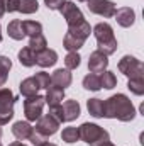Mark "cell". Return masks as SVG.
<instances>
[{
    "label": "cell",
    "mask_w": 144,
    "mask_h": 146,
    "mask_svg": "<svg viewBox=\"0 0 144 146\" xmlns=\"http://www.w3.org/2000/svg\"><path fill=\"white\" fill-rule=\"evenodd\" d=\"M100 76V85H102V88H114L115 85H117V76L114 75V72H108V70H104V72L98 75Z\"/></svg>",
    "instance_id": "25"
},
{
    "label": "cell",
    "mask_w": 144,
    "mask_h": 146,
    "mask_svg": "<svg viewBox=\"0 0 144 146\" xmlns=\"http://www.w3.org/2000/svg\"><path fill=\"white\" fill-rule=\"evenodd\" d=\"M17 97L12 94L10 88L0 87V126L9 124V121L14 117V104Z\"/></svg>",
    "instance_id": "4"
},
{
    "label": "cell",
    "mask_w": 144,
    "mask_h": 146,
    "mask_svg": "<svg viewBox=\"0 0 144 146\" xmlns=\"http://www.w3.org/2000/svg\"><path fill=\"white\" fill-rule=\"evenodd\" d=\"M81 63V56L78 54V51H70L66 56H65V66L66 70H76Z\"/></svg>",
    "instance_id": "28"
},
{
    "label": "cell",
    "mask_w": 144,
    "mask_h": 146,
    "mask_svg": "<svg viewBox=\"0 0 144 146\" xmlns=\"http://www.w3.org/2000/svg\"><path fill=\"white\" fill-rule=\"evenodd\" d=\"M19 90H20V95H24V97H32V95H36L41 88H39L37 82L34 80V76H29V78H24V80L20 82Z\"/></svg>",
    "instance_id": "17"
},
{
    "label": "cell",
    "mask_w": 144,
    "mask_h": 146,
    "mask_svg": "<svg viewBox=\"0 0 144 146\" xmlns=\"http://www.w3.org/2000/svg\"><path fill=\"white\" fill-rule=\"evenodd\" d=\"M78 134H80V139H83L90 146H100L110 141L108 131H105L104 127H100L98 124H93V122H83L78 127Z\"/></svg>",
    "instance_id": "3"
},
{
    "label": "cell",
    "mask_w": 144,
    "mask_h": 146,
    "mask_svg": "<svg viewBox=\"0 0 144 146\" xmlns=\"http://www.w3.org/2000/svg\"><path fill=\"white\" fill-rule=\"evenodd\" d=\"M56 61H58V53L54 49L46 48V49L36 53V65L41 68H49V66L56 65Z\"/></svg>",
    "instance_id": "12"
},
{
    "label": "cell",
    "mask_w": 144,
    "mask_h": 146,
    "mask_svg": "<svg viewBox=\"0 0 144 146\" xmlns=\"http://www.w3.org/2000/svg\"><path fill=\"white\" fill-rule=\"evenodd\" d=\"M46 139H48V138H44V136H41V134H39V133H36V131H34V133H32V136L29 138V141H31V143H32L34 146H39V145H42V143H44Z\"/></svg>",
    "instance_id": "36"
},
{
    "label": "cell",
    "mask_w": 144,
    "mask_h": 146,
    "mask_svg": "<svg viewBox=\"0 0 144 146\" xmlns=\"http://www.w3.org/2000/svg\"><path fill=\"white\" fill-rule=\"evenodd\" d=\"M0 146H2V143H0Z\"/></svg>",
    "instance_id": "45"
},
{
    "label": "cell",
    "mask_w": 144,
    "mask_h": 146,
    "mask_svg": "<svg viewBox=\"0 0 144 146\" xmlns=\"http://www.w3.org/2000/svg\"><path fill=\"white\" fill-rule=\"evenodd\" d=\"M61 109H63V117H65V122H71L75 119L80 117V104L76 100H66L61 104Z\"/></svg>",
    "instance_id": "15"
},
{
    "label": "cell",
    "mask_w": 144,
    "mask_h": 146,
    "mask_svg": "<svg viewBox=\"0 0 144 146\" xmlns=\"http://www.w3.org/2000/svg\"><path fill=\"white\" fill-rule=\"evenodd\" d=\"M39 10L37 0H19V12L20 14H34Z\"/></svg>",
    "instance_id": "29"
},
{
    "label": "cell",
    "mask_w": 144,
    "mask_h": 146,
    "mask_svg": "<svg viewBox=\"0 0 144 146\" xmlns=\"http://www.w3.org/2000/svg\"><path fill=\"white\" fill-rule=\"evenodd\" d=\"M0 138H2V127H0Z\"/></svg>",
    "instance_id": "41"
},
{
    "label": "cell",
    "mask_w": 144,
    "mask_h": 146,
    "mask_svg": "<svg viewBox=\"0 0 144 146\" xmlns=\"http://www.w3.org/2000/svg\"><path fill=\"white\" fill-rule=\"evenodd\" d=\"M44 97L42 95H32V97H26L24 100V115L27 119V122H36L37 119L42 115V107H44Z\"/></svg>",
    "instance_id": "6"
},
{
    "label": "cell",
    "mask_w": 144,
    "mask_h": 146,
    "mask_svg": "<svg viewBox=\"0 0 144 146\" xmlns=\"http://www.w3.org/2000/svg\"><path fill=\"white\" fill-rule=\"evenodd\" d=\"M48 114H51L59 124H63L65 122V117H63V109H61V104H58V106H51L49 107V112Z\"/></svg>",
    "instance_id": "33"
},
{
    "label": "cell",
    "mask_w": 144,
    "mask_h": 146,
    "mask_svg": "<svg viewBox=\"0 0 144 146\" xmlns=\"http://www.w3.org/2000/svg\"><path fill=\"white\" fill-rule=\"evenodd\" d=\"M83 44H85V41H83V39L73 36V34H70V33H66L65 37H63V48H65L68 53H70V51H78Z\"/></svg>",
    "instance_id": "21"
},
{
    "label": "cell",
    "mask_w": 144,
    "mask_h": 146,
    "mask_svg": "<svg viewBox=\"0 0 144 146\" xmlns=\"http://www.w3.org/2000/svg\"><path fill=\"white\" fill-rule=\"evenodd\" d=\"M12 68V61L7 58V56H2L0 54V87L5 85L7 78H9V72Z\"/></svg>",
    "instance_id": "26"
},
{
    "label": "cell",
    "mask_w": 144,
    "mask_h": 146,
    "mask_svg": "<svg viewBox=\"0 0 144 146\" xmlns=\"http://www.w3.org/2000/svg\"><path fill=\"white\" fill-rule=\"evenodd\" d=\"M34 80L37 82V85H39V88H48L49 85H51V75L46 72H37L34 75Z\"/></svg>",
    "instance_id": "32"
},
{
    "label": "cell",
    "mask_w": 144,
    "mask_h": 146,
    "mask_svg": "<svg viewBox=\"0 0 144 146\" xmlns=\"http://www.w3.org/2000/svg\"><path fill=\"white\" fill-rule=\"evenodd\" d=\"M93 36L97 39V46H98V51L105 53L107 56L114 54L117 51V39L114 34V29L112 26L107 22H98L93 29H92Z\"/></svg>",
    "instance_id": "2"
},
{
    "label": "cell",
    "mask_w": 144,
    "mask_h": 146,
    "mask_svg": "<svg viewBox=\"0 0 144 146\" xmlns=\"http://www.w3.org/2000/svg\"><path fill=\"white\" fill-rule=\"evenodd\" d=\"M68 33L73 34V36H76V37H80V39H83V41H87L88 36H90V33H92V27H90V24L87 21H83V22H80L76 26H70L68 27Z\"/></svg>",
    "instance_id": "18"
},
{
    "label": "cell",
    "mask_w": 144,
    "mask_h": 146,
    "mask_svg": "<svg viewBox=\"0 0 144 146\" xmlns=\"http://www.w3.org/2000/svg\"><path fill=\"white\" fill-rule=\"evenodd\" d=\"M117 68H119L120 73H124L127 78H141V76H144L143 61L137 60V58H134V56H131V54L122 56V60L119 61Z\"/></svg>",
    "instance_id": "5"
},
{
    "label": "cell",
    "mask_w": 144,
    "mask_h": 146,
    "mask_svg": "<svg viewBox=\"0 0 144 146\" xmlns=\"http://www.w3.org/2000/svg\"><path fill=\"white\" fill-rule=\"evenodd\" d=\"M100 146H115L114 143H110V141H107V143H104V145H100Z\"/></svg>",
    "instance_id": "40"
},
{
    "label": "cell",
    "mask_w": 144,
    "mask_h": 146,
    "mask_svg": "<svg viewBox=\"0 0 144 146\" xmlns=\"http://www.w3.org/2000/svg\"><path fill=\"white\" fill-rule=\"evenodd\" d=\"M114 17H115V21H117L119 26H122V27H131V26L134 24V21H136V12H134L131 7H120V9L115 10Z\"/></svg>",
    "instance_id": "11"
},
{
    "label": "cell",
    "mask_w": 144,
    "mask_h": 146,
    "mask_svg": "<svg viewBox=\"0 0 144 146\" xmlns=\"http://www.w3.org/2000/svg\"><path fill=\"white\" fill-rule=\"evenodd\" d=\"M61 139L65 141V143H76L78 139H80V134H78V127H65L63 129V133H61Z\"/></svg>",
    "instance_id": "31"
},
{
    "label": "cell",
    "mask_w": 144,
    "mask_h": 146,
    "mask_svg": "<svg viewBox=\"0 0 144 146\" xmlns=\"http://www.w3.org/2000/svg\"><path fill=\"white\" fill-rule=\"evenodd\" d=\"M107 66H108V56L105 53L95 49L90 54V58H88V70H90V73H102L104 70H107Z\"/></svg>",
    "instance_id": "10"
},
{
    "label": "cell",
    "mask_w": 144,
    "mask_h": 146,
    "mask_svg": "<svg viewBox=\"0 0 144 146\" xmlns=\"http://www.w3.org/2000/svg\"><path fill=\"white\" fill-rule=\"evenodd\" d=\"M83 87L87 90H92V92H98L102 88L100 85V76L97 73H88L85 78H83Z\"/></svg>",
    "instance_id": "24"
},
{
    "label": "cell",
    "mask_w": 144,
    "mask_h": 146,
    "mask_svg": "<svg viewBox=\"0 0 144 146\" xmlns=\"http://www.w3.org/2000/svg\"><path fill=\"white\" fill-rule=\"evenodd\" d=\"M59 126H61V124H59L51 114H44V115H41L36 121L34 131L39 133L41 136H44V138H49V136H53V134L58 133V127H59Z\"/></svg>",
    "instance_id": "7"
},
{
    "label": "cell",
    "mask_w": 144,
    "mask_h": 146,
    "mask_svg": "<svg viewBox=\"0 0 144 146\" xmlns=\"http://www.w3.org/2000/svg\"><path fill=\"white\" fill-rule=\"evenodd\" d=\"M0 42H2V37H0Z\"/></svg>",
    "instance_id": "44"
},
{
    "label": "cell",
    "mask_w": 144,
    "mask_h": 146,
    "mask_svg": "<svg viewBox=\"0 0 144 146\" xmlns=\"http://www.w3.org/2000/svg\"><path fill=\"white\" fill-rule=\"evenodd\" d=\"M127 88L134 95H143L144 94V76H141V78H129Z\"/></svg>",
    "instance_id": "30"
},
{
    "label": "cell",
    "mask_w": 144,
    "mask_h": 146,
    "mask_svg": "<svg viewBox=\"0 0 144 146\" xmlns=\"http://www.w3.org/2000/svg\"><path fill=\"white\" fill-rule=\"evenodd\" d=\"M78 2H87V0H78Z\"/></svg>",
    "instance_id": "43"
},
{
    "label": "cell",
    "mask_w": 144,
    "mask_h": 146,
    "mask_svg": "<svg viewBox=\"0 0 144 146\" xmlns=\"http://www.w3.org/2000/svg\"><path fill=\"white\" fill-rule=\"evenodd\" d=\"M0 37H2V27H0Z\"/></svg>",
    "instance_id": "42"
},
{
    "label": "cell",
    "mask_w": 144,
    "mask_h": 146,
    "mask_svg": "<svg viewBox=\"0 0 144 146\" xmlns=\"http://www.w3.org/2000/svg\"><path fill=\"white\" fill-rule=\"evenodd\" d=\"M22 29H24V34L29 37L42 34V24L37 21H22Z\"/></svg>",
    "instance_id": "23"
},
{
    "label": "cell",
    "mask_w": 144,
    "mask_h": 146,
    "mask_svg": "<svg viewBox=\"0 0 144 146\" xmlns=\"http://www.w3.org/2000/svg\"><path fill=\"white\" fill-rule=\"evenodd\" d=\"M7 33H9V36L12 37V39H15V41H22V39L26 37L24 29H22V21H19V19L10 21L9 26H7Z\"/></svg>",
    "instance_id": "20"
},
{
    "label": "cell",
    "mask_w": 144,
    "mask_h": 146,
    "mask_svg": "<svg viewBox=\"0 0 144 146\" xmlns=\"http://www.w3.org/2000/svg\"><path fill=\"white\" fill-rule=\"evenodd\" d=\"M46 90H48V92H46L44 102H46L49 107H51V106H58V104L63 102V99H65V90H63V88L54 87V85H49Z\"/></svg>",
    "instance_id": "16"
},
{
    "label": "cell",
    "mask_w": 144,
    "mask_h": 146,
    "mask_svg": "<svg viewBox=\"0 0 144 146\" xmlns=\"http://www.w3.org/2000/svg\"><path fill=\"white\" fill-rule=\"evenodd\" d=\"M29 48L34 51V53H39L42 49L48 48V41L44 34H39V36H34V37H29Z\"/></svg>",
    "instance_id": "27"
},
{
    "label": "cell",
    "mask_w": 144,
    "mask_h": 146,
    "mask_svg": "<svg viewBox=\"0 0 144 146\" xmlns=\"http://www.w3.org/2000/svg\"><path fill=\"white\" fill-rule=\"evenodd\" d=\"M44 3H46V7L51 9V10H59L61 5L65 3V0H44Z\"/></svg>",
    "instance_id": "35"
},
{
    "label": "cell",
    "mask_w": 144,
    "mask_h": 146,
    "mask_svg": "<svg viewBox=\"0 0 144 146\" xmlns=\"http://www.w3.org/2000/svg\"><path fill=\"white\" fill-rule=\"evenodd\" d=\"M59 12H61L63 19L66 21L68 27H70V26H76V24H80V22H83V21H85L83 12L80 10V7H78L75 2H66V0H65V3L61 5Z\"/></svg>",
    "instance_id": "8"
},
{
    "label": "cell",
    "mask_w": 144,
    "mask_h": 146,
    "mask_svg": "<svg viewBox=\"0 0 144 146\" xmlns=\"http://www.w3.org/2000/svg\"><path fill=\"white\" fill-rule=\"evenodd\" d=\"M5 12H19V0H3Z\"/></svg>",
    "instance_id": "34"
},
{
    "label": "cell",
    "mask_w": 144,
    "mask_h": 146,
    "mask_svg": "<svg viewBox=\"0 0 144 146\" xmlns=\"http://www.w3.org/2000/svg\"><path fill=\"white\" fill-rule=\"evenodd\" d=\"M19 61H20V65L22 66H26V68H31V66H34L36 65V53L29 48V46H26V48H22L20 51H19Z\"/></svg>",
    "instance_id": "19"
},
{
    "label": "cell",
    "mask_w": 144,
    "mask_h": 146,
    "mask_svg": "<svg viewBox=\"0 0 144 146\" xmlns=\"http://www.w3.org/2000/svg\"><path fill=\"white\" fill-rule=\"evenodd\" d=\"M32 133H34V127H32L31 122H27V121H17V122H14V126H12V134H14L19 141L29 139V138L32 136Z\"/></svg>",
    "instance_id": "13"
},
{
    "label": "cell",
    "mask_w": 144,
    "mask_h": 146,
    "mask_svg": "<svg viewBox=\"0 0 144 146\" xmlns=\"http://www.w3.org/2000/svg\"><path fill=\"white\" fill-rule=\"evenodd\" d=\"M39 146H58V145H53V143H49V141H44L42 145H39Z\"/></svg>",
    "instance_id": "39"
},
{
    "label": "cell",
    "mask_w": 144,
    "mask_h": 146,
    "mask_svg": "<svg viewBox=\"0 0 144 146\" xmlns=\"http://www.w3.org/2000/svg\"><path fill=\"white\" fill-rule=\"evenodd\" d=\"M3 14H5V5H3V0H0V19L3 17Z\"/></svg>",
    "instance_id": "37"
},
{
    "label": "cell",
    "mask_w": 144,
    "mask_h": 146,
    "mask_svg": "<svg viewBox=\"0 0 144 146\" xmlns=\"http://www.w3.org/2000/svg\"><path fill=\"white\" fill-rule=\"evenodd\" d=\"M73 82V76L70 70H63V68H58L56 72L51 75V85H54V87H59V88H66V87H70Z\"/></svg>",
    "instance_id": "14"
},
{
    "label": "cell",
    "mask_w": 144,
    "mask_h": 146,
    "mask_svg": "<svg viewBox=\"0 0 144 146\" xmlns=\"http://www.w3.org/2000/svg\"><path fill=\"white\" fill-rule=\"evenodd\" d=\"M9 146H27V145H24L22 141H14V143H10Z\"/></svg>",
    "instance_id": "38"
},
{
    "label": "cell",
    "mask_w": 144,
    "mask_h": 146,
    "mask_svg": "<svg viewBox=\"0 0 144 146\" xmlns=\"http://www.w3.org/2000/svg\"><path fill=\"white\" fill-rule=\"evenodd\" d=\"M87 109H88L90 115H93L95 119H100V117H104V100L102 99H90L87 102Z\"/></svg>",
    "instance_id": "22"
},
{
    "label": "cell",
    "mask_w": 144,
    "mask_h": 146,
    "mask_svg": "<svg viewBox=\"0 0 144 146\" xmlns=\"http://www.w3.org/2000/svg\"><path fill=\"white\" fill-rule=\"evenodd\" d=\"M104 117L117 119L122 122H131L136 117V107L131 99L124 94H115L104 100Z\"/></svg>",
    "instance_id": "1"
},
{
    "label": "cell",
    "mask_w": 144,
    "mask_h": 146,
    "mask_svg": "<svg viewBox=\"0 0 144 146\" xmlns=\"http://www.w3.org/2000/svg\"><path fill=\"white\" fill-rule=\"evenodd\" d=\"M87 7L92 14H97V15L105 17V19L114 17V14L117 10L115 3L110 0H87Z\"/></svg>",
    "instance_id": "9"
}]
</instances>
